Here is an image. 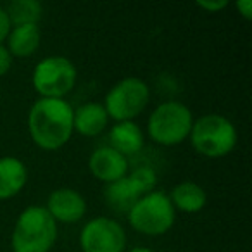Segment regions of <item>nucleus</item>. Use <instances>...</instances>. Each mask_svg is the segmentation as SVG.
<instances>
[{
  "instance_id": "obj_1",
  "label": "nucleus",
  "mask_w": 252,
  "mask_h": 252,
  "mask_svg": "<svg viewBox=\"0 0 252 252\" xmlns=\"http://www.w3.org/2000/svg\"><path fill=\"white\" fill-rule=\"evenodd\" d=\"M73 105L64 98H38L28 112V131L36 147L59 151L73 137Z\"/></svg>"
},
{
  "instance_id": "obj_2",
  "label": "nucleus",
  "mask_w": 252,
  "mask_h": 252,
  "mask_svg": "<svg viewBox=\"0 0 252 252\" xmlns=\"http://www.w3.org/2000/svg\"><path fill=\"white\" fill-rule=\"evenodd\" d=\"M57 240V223L45 206H30L18 216L11 235L12 252H50Z\"/></svg>"
},
{
  "instance_id": "obj_3",
  "label": "nucleus",
  "mask_w": 252,
  "mask_h": 252,
  "mask_svg": "<svg viewBox=\"0 0 252 252\" xmlns=\"http://www.w3.org/2000/svg\"><path fill=\"white\" fill-rule=\"evenodd\" d=\"M189 140L197 154L220 159L233 152L238 142L235 125L221 114H206L193 119Z\"/></svg>"
},
{
  "instance_id": "obj_4",
  "label": "nucleus",
  "mask_w": 252,
  "mask_h": 252,
  "mask_svg": "<svg viewBox=\"0 0 252 252\" xmlns=\"http://www.w3.org/2000/svg\"><path fill=\"white\" fill-rule=\"evenodd\" d=\"M192 125V111L183 102L166 100L159 104L149 116L147 133L156 144L173 147L189 138Z\"/></svg>"
},
{
  "instance_id": "obj_5",
  "label": "nucleus",
  "mask_w": 252,
  "mask_h": 252,
  "mask_svg": "<svg viewBox=\"0 0 252 252\" xmlns=\"http://www.w3.org/2000/svg\"><path fill=\"white\" fill-rule=\"evenodd\" d=\"M176 220V211L168 193L152 190L142 195L128 211V221L135 231L147 237H159L168 233Z\"/></svg>"
},
{
  "instance_id": "obj_6",
  "label": "nucleus",
  "mask_w": 252,
  "mask_h": 252,
  "mask_svg": "<svg viewBox=\"0 0 252 252\" xmlns=\"http://www.w3.org/2000/svg\"><path fill=\"white\" fill-rule=\"evenodd\" d=\"M151 100L149 85L142 78L128 76L114 83V87L107 92L104 100V109L109 119L116 123L133 121L137 116L145 111Z\"/></svg>"
},
{
  "instance_id": "obj_7",
  "label": "nucleus",
  "mask_w": 252,
  "mask_h": 252,
  "mask_svg": "<svg viewBox=\"0 0 252 252\" xmlns=\"http://www.w3.org/2000/svg\"><path fill=\"white\" fill-rule=\"evenodd\" d=\"M78 71L64 56H49L33 69V88L40 98H64L76 85Z\"/></svg>"
},
{
  "instance_id": "obj_8",
  "label": "nucleus",
  "mask_w": 252,
  "mask_h": 252,
  "mask_svg": "<svg viewBox=\"0 0 252 252\" xmlns=\"http://www.w3.org/2000/svg\"><path fill=\"white\" fill-rule=\"evenodd\" d=\"M80 247L83 252H125L126 231L112 218H94L81 228Z\"/></svg>"
},
{
  "instance_id": "obj_9",
  "label": "nucleus",
  "mask_w": 252,
  "mask_h": 252,
  "mask_svg": "<svg viewBox=\"0 0 252 252\" xmlns=\"http://www.w3.org/2000/svg\"><path fill=\"white\" fill-rule=\"evenodd\" d=\"M56 223H78L87 214V200L74 189H57L50 192L45 206Z\"/></svg>"
},
{
  "instance_id": "obj_10",
  "label": "nucleus",
  "mask_w": 252,
  "mask_h": 252,
  "mask_svg": "<svg viewBox=\"0 0 252 252\" xmlns=\"http://www.w3.org/2000/svg\"><path fill=\"white\" fill-rule=\"evenodd\" d=\"M88 168L95 178L109 185L128 175V159L107 145L92 152L88 159Z\"/></svg>"
},
{
  "instance_id": "obj_11",
  "label": "nucleus",
  "mask_w": 252,
  "mask_h": 252,
  "mask_svg": "<svg viewBox=\"0 0 252 252\" xmlns=\"http://www.w3.org/2000/svg\"><path fill=\"white\" fill-rule=\"evenodd\" d=\"M28 183V168L14 156L0 158V200L16 197Z\"/></svg>"
},
{
  "instance_id": "obj_12",
  "label": "nucleus",
  "mask_w": 252,
  "mask_h": 252,
  "mask_svg": "<svg viewBox=\"0 0 252 252\" xmlns=\"http://www.w3.org/2000/svg\"><path fill=\"white\" fill-rule=\"evenodd\" d=\"M109 116L104 105L98 102H87L74 109L73 128L83 137H97L107 128Z\"/></svg>"
},
{
  "instance_id": "obj_13",
  "label": "nucleus",
  "mask_w": 252,
  "mask_h": 252,
  "mask_svg": "<svg viewBox=\"0 0 252 252\" xmlns=\"http://www.w3.org/2000/svg\"><path fill=\"white\" fill-rule=\"evenodd\" d=\"M144 131L135 121L116 123L109 131V147L118 151L121 156H135L144 147Z\"/></svg>"
},
{
  "instance_id": "obj_14",
  "label": "nucleus",
  "mask_w": 252,
  "mask_h": 252,
  "mask_svg": "<svg viewBox=\"0 0 252 252\" xmlns=\"http://www.w3.org/2000/svg\"><path fill=\"white\" fill-rule=\"evenodd\" d=\"M168 197L175 211H182L187 214L200 213L207 204L206 190L193 182H182L175 185Z\"/></svg>"
},
{
  "instance_id": "obj_15",
  "label": "nucleus",
  "mask_w": 252,
  "mask_h": 252,
  "mask_svg": "<svg viewBox=\"0 0 252 252\" xmlns=\"http://www.w3.org/2000/svg\"><path fill=\"white\" fill-rule=\"evenodd\" d=\"M40 40H42V32H40L38 25L12 26L7 36V50L12 57L26 59L38 50Z\"/></svg>"
},
{
  "instance_id": "obj_16",
  "label": "nucleus",
  "mask_w": 252,
  "mask_h": 252,
  "mask_svg": "<svg viewBox=\"0 0 252 252\" xmlns=\"http://www.w3.org/2000/svg\"><path fill=\"white\" fill-rule=\"evenodd\" d=\"M140 193L133 187V183L130 182L128 175L125 178L112 182L105 189V202L111 209L118 211V213H126L133 207V204L140 199Z\"/></svg>"
},
{
  "instance_id": "obj_17",
  "label": "nucleus",
  "mask_w": 252,
  "mask_h": 252,
  "mask_svg": "<svg viewBox=\"0 0 252 252\" xmlns=\"http://www.w3.org/2000/svg\"><path fill=\"white\" fill-rule=\"evenodd\" d=\"M5 12L12 26L38 25L43 14V7L38 0H14L9 4Z\"/></svg>"
},
{
  "instance_id": "obj_18",
  "label": "nucleus",
  "mask_w": 252,
  "mask_h": 252,
  "mask_svg": "<svg viewBox=\"0 0 252 252\" xmlns=\"http://www.w3.org/2000/svg\"><path fill=\"white\" fill-rule=\"evenodd\" d=\"M130 182L133 183V187L138 190L140 195H145V193H151L152 190H156V183H158V175L152 168L149 166H144V168H138L135 171H131L128 175Z\"/></svg>"
},
{
  "instance_id": "obj_19",
  "label": "nucleus",
  "mask_w": 252,
  "mask_h": 252,
  "mask_svg": "<svg viewBox=\"0 0 252 252\" xmlns=\"http://www.w3.org/2000/svg\"><path fill=\"white\" fill-rule=\"evenodd\" d=\"M197 7L214 14V12H220L228 7V0H199V2H197Z\"/></svg>"
},
{
  "instance_id": "obj_20",
  "label": "nucleus",
  "mask_w": 252,
  "mask_h": 252,
  "mask_svg": "<svg viewBox=\"0 0 252 252\" xmlns=\"http://www.w3.org/2000/svg\"><path fill=\"white\" fill-rule=\"evenodd\" d=\"M12 59H14V57L11 56V52L7 50V47L2 43V45H0V76H5V74L11 71Z\"/></svg>"
},
{
  "instance_id": "obj_21",
  "label": "nucleus",
  "mask_w": 252,
  "mask_h": 252,
  "mask_svg": "<svg viewBox=\"0 0 252 252\" xmlns=\"http://www.w3.org/2000/svg\"><path fill=\"white\" fill-rule=\"evenodd\" d=\"M11 30H12V25H11V21H9L7 12H5V9L0 5V45L7 40Z\"/></svg>"
},
{
  "instance_id": "obj_22",
  "label": "nucleus",
  "mask_w": 252,
  "mask_h": 252,
  "mask_svg": "<svg viewBox=\"0 0 252 252\" xmlns=\"http://www.w3.org/2000/svg\"><path fill=\"white\" fill-rule=\"evenodd\" d=\"M235 7H237L238 14L242 16L244 19H252V2L251 0H238L235 2Z\"/></svg>"
},
{
  "instance_id": "obj_23",
  "label": "nucleus",
  "mask_w": 252,
  "mask_h": 252,
  "mask_svg": "<svg viewBox=\"0 0 252 252\" xmlns=\"http://www.w3.org/2000/svg\"><path fill=\"white\" fill-rule=\"evenodd\" d=\"M128 252H154V251H151V249H147V247H133Z\"/></svg>"
}]
</instances>
